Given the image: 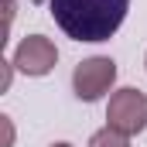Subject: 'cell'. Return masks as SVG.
Wrapping results in <instances>:
<instances>
[{
  "mask_svg": "<svg viewBox=\"0 0 147 147\" xmlns=\"http://www.w3.org/2000/svg\"><path fill=\"white\" fill-rule=\"evenodd\" d=\"M113 82H116V62L106 58V55H92V58L79 62L75 72H72V89L82 103L103 99L113 89Z\"/></svg>",
  "mask_w": 147,
  "mask_h": 147,
  "instance_id": "cell-3",
  "label": "cell"
},
{
  "mask_svg": "<svg viewBox=\"0 0 147 147\" xmlns=\"http://www.w3.org/2000/svg\"><path fill=\"white\" fill-rule=\"evenodd\" d=\"M144 65H147V58H144Z\"/></svg>",
  "mask_w": 147,
  "mask_h": 147,
  "instance_id": "cell-8",
  "label": "cell"
},
{
  "mask_svg": "<svg viewBox=\"0 0 147 147\" xmlns=\"http://www.w3.org/2000/svg\"><path fill=\"white\" fill-rule=\"evenodd\" d=\"M55 62H58V48H55V41L45 34H28L21 38V45H17V51H14V69L24 75H48L55 69Z\"/></svg>",
  "mask_w": 147,
  "mask_h": 147,
  "instance_id": "cell-4",
  "label": "cell"
},
{
  "mask_svg": "<svg viewBox=\"0 0 147 147\" xmlns=\"http://www.w3.org/2000/svg\"><path fill=\"white\" fill-rule=\"evenodd\" d=\"M106 127L134 137L147 127V96L134 86H123L110 96V106H106Z\"/></svg>",
  "mask_w": 147,
  "mask_h": 147,
  "instance_id": "cell-2",
  "label": "cell"
},
{
  "mask_svg": "<svg viewBox=\"0 0 147 147\" xmlns=\"http://www.w3.org/2000/svg\"><path fill=\"white\" fill-rule=\"evenodd\" d=\"M51 147H72V144H69V140H58V144H51Z\"/></svg>",
  "mask_w": 147,
  "mask_h": 147,
  "instance_id": "cell-7",
  "label": "cell"
},
{
  "mask_svg": "<svg viewBox=\"0 0 147 147\" xmlns=\"http://www.w3.org/2000/svg\"><path fill=\"white\" fill-rule=\"evenodd\" d=\"M89 147H130V137L113 130V127H103V130H96L89 137Z\"/></svg>",
  "mask_w": 147,
  "mask_h": 147,
  "instance_id": "cell-5",
  "label": "cell"
},
{
  "mask_svg": "<svg viewBox=\"0 0 147 147\" xmlns=\"http://www.w3.org/2000/svg\"><path fill=\"white\" fill-rule=\"evenodd\" d=\"M51 7V17L55 24L72 38V41H110L127 10H130V0H48Z\"/></svg>",
  "mask_w": 147,
  "mask_h": 147,
  "instance_id": "cell-1",
  "label": "cell"
},
{
  "mask_svg": "<svg viewBox=\"0 0 147 147\" xmlns=\"http://www.w3.org/2000/svg\"><path fill=\"white\" fill-rule=\"evenodd\" d=\"M0 123H3V147L14 144V123H10V116H0Z\"/></svg>",
  "mask_w": 147,
  "mask_h": 147,
  "instance_id": "cell-6",
  "label": "cell"
}]
</instances>
